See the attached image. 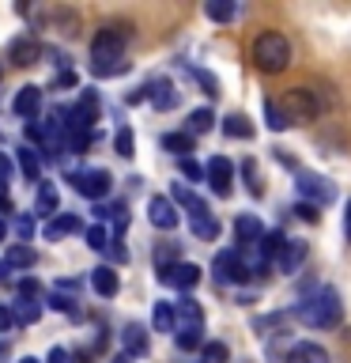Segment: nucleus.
Here are the masks:
<instances>
[{"mask_svg": "<svg viewBox=\"0 0 351 363\" xmlns=\"http://www.w3.org/2000/svg\"><path fill=\"white\" fill-rule=\"evenodd\" d=\"M125 42H129V27L125 23H106L95 42H91V68L95 76H117L125 72Z\"/></svg>", "mask_w": 351, "mask_h": 363, "instance_id": "obj_1", "label": "nucleus"}, {"mask_svg": "<svg viewBox=\"0 0 351 363\" xmlns=\"http://www.w3.org/2000/svg\"><path fill=\"white\" fill-rule=\"evenodd\" d=\"M294 314H299V322L313 325V329H333V325H340V318H344V306H340V295L333 288H321V291H313L310 299H302L294 306Z\"/></svg>", "mask_w": 351, "mask_h": 363, "instance_id": "obj_2", "label": "nucleus"}, {"mask_svg": "<svg viewBox=\"0 0 351 363\" xmlns=\"http://www.w3.org/2000/svg\"><path fill=\"white\" fill-rule=\"evenodd\" d=\"M253 61H257L260 72H283V68H287V61H291L287 38H283V34H276V30H265V34L253 42Z\"/></svg>", "mask_w": 351, "mask_h": 363, "instance_id": "obj_3", "label": "nucleus"}, {"mask_svg": "<svg viewBox=\"0 0 351 363\" xmlns=\"http://www.w3.org/2000/svg\"><path fill=\"white\" fill-rule=\"evenodd\" d=\"M283 118H287V125L291 121H299V125H306V121H313L317 118V99H313V91H306V87H291L287 95H283Z\"/></svg>", "mask_w": 351, "mask_h": 363, "instance_id": "obj_4", "label": "nucleus"}, {"mask_svg": "<svg viewBox=\"0 0 351 363\" xmlns=\"http://www.w3.org/2000/svg\"><path fill=\"white\" fill-rule=\"evenodd\" d=\"M215 280L219 284H246L249 280V269L238 250H223V254H215Z\"/></svg>", "mask_w": 351, "mask_h": 363, "instance_id": "obj_5", "label": "nucleus"}, {"mask_svg": "<svg viewBox=\"0 0 351 363\" xmlns=\"http://www.w3.org/2000/svg\"><path fill=\"white\" fill-rule=\"evenodd\" d=\"M72 186H76V193H84V197H91V201H102L110 193V186H113V178H110V170H79V174H72Z\"/></svg>", "mask_w": 351, "mask_h": 363, "instance_id": "obj_6", "label": "nucleus"}, {"mask_svg": "<svg viewBox=\"0 0 351 363\" xmlns=\"http://www.w3.org/2000/svg\"><path fill=\"white\" fill-rule=\"evenodd\" d=\"M159 280H163L166 288L189 291V288H197V284H200V269L192 265V261H174L170 269H163V272H159Z\"/></svg>", "mask_w": 351, "mask_h": 363, "instance_id": "obj_7", "label": "nucleus"}, {"mask_svg": "<svg viewBox=\"0 0 351 363\" xmlns=\"http://www.w3.org/2000/svg\"><path fill=\"white\" fill-rule=\"evenodd\" d=\"M299 193L306 197V204H325V201H333V186L321 178V174H310V170H299Z\"/></svg>", "mask_w": 351, "mask_h": 363, "instance_id": "obj_8", "label": "nucleus"}, {"mask_svg": "<svg viewBox=\"0 0 351 363\" xmlns=\"http://www.w3.org/2000/svg\"><path fill=\"white\" fill-rule=\"evenodd\" d=\"M204 178L212 182V189L219 193V197H231V182H234V163L231 159H223V155H215L208 170H204Z\"/></svg>", "mask_w": 351, "mask_h": 363, "instance_id": "obj_9", "label": "nucleus"}, {"mask_svg": "<svg viewBox=\"0 0 351 363\" xmlns=\"http://www.w3.org/2000/svg\"><path fill=\"white\" fill-rule=\"evenodd\" d=\"M147 220H151V223L159 227V231H174V227H178L174 201L163 197V193H159V197H151V201H147Z\"/></svg>", "mask_w": 351, "mask_h": 363, "instance_id": "obj_10", "label": "nucleus"}, {"mask_svg": "<svg viewBox=\"0 0 351 363\" xmlns=\"http://www.w3.org/2000/svg\"><path fill=\"white\" fill-rule=\"evenodd\" d=\"M8 57H11V65H16V68H30V65L42 61V45L34 38H27V34H19V38L8 45Z\"/></svg>", "mask_w": 351, "mask_h": 363, "instance_id": "obj_11", "label": "nucleus"}, {"mask_svg": "<svg viewBox=\"0 0 351 363\" xmlns=\"http://www.w3.org/2000/svg\"><path fill=\"white\" fill-rule=\"evenodd\" d=\"M144 99L151 102L155 110H174L178 106V87L170 84V79H151V84L144 87Z\"/></svg>", "mask_w": 351, "mask_h": 363, "instance_id": "obj_12", "label": "nucleus"}, {"mask_svg": "<svg viewBox=\"0 0 351 363\" xmlns=\"http://www.w3.org/2000/svg\"><path fill=\"white\" fill-rule=\"evenodd\" d=\"M302 261H306V242L302 238H283V246H280V254H276L272 265H276L280 272H294Z\"/></svg>", "mask_w": 351, "mask_h": 363, "instance_id": "obj_13", "label": "nucleus"}, {"mask_svg": "<svg viewBox=\"0 0 351 363\" xmlns=\"http://www.w3.org/2000/svg\"><path fill=\"white\" fill-rule=\"evenodd\" d=\"M260 235H265V227H260L257 216H238L234 220V238H238V250H253L260 242Z\"/></svg>", "mask_w": 351, "mask_h": 363, "instance_id": "obj_14", "label": "nucleus"}, {"mask_svg": "<svg viewBox=\"0 0 351 363\" xmlns=\"http://www.w3.org/2000/svg\"><path fill=\"white\" fill-rule=\"evenodd\" d=\"M76 231H84V223H79V216H72V212L53 216V220L42 227V235L50 238V242H57V238H64V235H76Z\"/></svg>", "mask_w": 351, "mask_h": 363, "instance_id": "obj_15", "label": "nucleus"}, {"mask_svg": "<svg viewBox=\"0 0 351 363\" xmlns=\"http://www.w3.org/2000/svg\"><path fill=\"white\" fill-rule=\"evenodd\" d=\"M11 110H16L19 118L34 121V118H38V110H42V87H23L16 95V102H11Z\"/></svg>", "mask_w": 351, "mask_h": 363, "instance_id": "obj_16", "label": "nucleus"}, {"mask_svg": "<svg viewBox=\"0 0 351 363\" xmlns=\"http://www.w3.org/2000/svg\"><path fill=\"white\" fill-rule=\"evenodd\" d=\"M4 265H8V272L38 265V250H34V246H27V242H11V246H8V257H4Z\"/></svg>", "mask_w": 351, "mask_h": 363, "instance_id": "obj_17", "label": "nucleus"}, {"mask_svg": "<svg viewBox=\"0 0 351 363\" xmlns=\"http://www.w3.org/2000/svg\"><path fill=\"white\" fill-rule=\"evenodd\" d=\"M192 325H204V311L192 299H178L174 303V329H192Z\"/></svg>", "mask_w": 351, "mask_h": 363, "instance_id": "obj_18", "label": "nucleus"}, {"mask_svg": "<svg viewBox=\"0 0 351 363\" xmlns=\"http://www.w3.org/2000/svg\"><path fill=\"white\" fill-rule=\"evenodd\" d=\"M287 363H328V352L321 345H313V340H302V345H294L287 352Z\"/></svg>", "mask_w": 351, "mask_h": 363, "instance_id": "obj_19", "label": "nucleus"}, {"mask_svg": "<svg viewBox=\"0 0 351 363\" xmlns=\"http://www.w3.org/2000/svg\"><path fill=\"white\" fill-rule=\"evenodd\" d=\"M11 318H16V325H34L42 318V299H19L11 303Z\"/></svg>", "mask_w": 351, "mask_h": 363, "instance_id": "obj_20", "label": "nucleus"}, {"mask_svg": "<svg viewBox=\"0 0 351 363\" xmlns=\"http://www.w3.org/2000/svg\"><path fill=\"white\" fill-rule=\"evenodd\" d=\"M91 288H95L98 295H106V299H110V295H117V288H121L117 272H113L110 265H98L95 272H91Z\"/></svg>", "mask_w": 351, "mask_h": 363, "instance_id": "obj_21", "label": "nucleus"}, {"mask_svg": "<svg viewBox=\"0 0 351 363\" xmlns=\"http://www.w3.org/2000/svg\"><path fill=\"white\" fill-rule=\"evenodd\" d=\"M121 340H125V356H144V352H147V329L136 325V322L125 325Z\"/></svg>", "mask_w": 351, "mask_h": 363, "instance_id": "obj_22", "label": "nucleus"}, {"mask_svg": "<svg viewBox=\"0 0 351 363\" xmlns=\"http://www.w3.org/2000/svg\"><path fill=\"white\" fill-rule=\"evenodd\" d=\"M16 159H19V170H23V178H27V182H38V174H42L38 152H34L30 144H23L19 152H16Z\"/></svg>", "mask_w": 351, "mask_h": 363, "instance_id": "obj_23", "label": "nucleus"}, {"mask_svg": "<svg viewBox=\"0 0 351 363\" xmlns=\"http://www.w3.org/2000/svg\"><path fill=\"white\" fill-rule=\"evenodd\" d=\"M189 227H192V235H197L200 242H212V238L219 235V223H215V216H212V212H204V216H189Z\"/></svg>", "mask_w": 351, "mask_h": 363, "instance_id": "obj_24", "label": "nucleus"}, {"mask_svg": "<svg viewBox=\"0 0 351 363\" xmlns=\"http://www.w3.org/2000/svg\"><path fill=\"white\" fill-rule=\"evenodd\" d=\"M163 152L178 155V159H189V152H192V136H189V133H166V136H163Z\"/></svg>", "mask_w": 351, "mask_h": 363, "instance_id": "obj_25", "label": "nucleus"}, {"mask_svg": "<svg viewBox=\"0 0 351 363\" xmlns=\"http://www.w3.org/2000/svg\"><path fill=\"white\" fill-rule=\"evenodd\" d=\"M34 208H38V216H57V189H53V182H42L38 186V197H34Z\"/></svg>", "mask_w": 351, "mask_h": 363, "instance_id": "obj_26", "label": "nucleus"}, {"mask_svg": "<svg viewBox=\"0 0 351 363\" xmlns=\"http://www.w3.org/2000/svg\"><path fill=\"white\" fill-rule=\"evenodd\" d=\"M223 133L234 136V140H249V136H253V125H249L246 113H231V118H223Z\"/></svg>", "mask_w": 351, "mask_h": 363, "instance_id": "obj_27", "label": "nucleus"}, {"mask_svg": "<svg viewBox=\"0 0 351 363\" xmlns=\"http://www.w3.org/2000/svg\"><path fill=\"white\" fill-rule=\"evenodd\" d=\"M151 325L159 329V333H174V303H155Z\"/></svg>", "mask_w": 351, "mask_h": 363, "instance_id": "obj_28", "label": "nucleus"}, {"mask_svg": "<svg viewBox=\"0 0 351 363\" xmlns=\"http://www.w3.org/2000/svg\"><path fill=\"white\" fill-rule=\"evenodd\" d=\"M174 340L181 352H192L204 345V325H192V329H174Z\"/></svg>", "mask_w": 351, "mask_h": 363, "instance_id": "obj_29", "label": "nucleus"}, {"mask_svg": "<svg viewBox=\"0 0 351 363\" xmlns=\"http://www.w3.org/2000/svg\"><path fill=\"white\" fill-rule=\"evenodd\" d=\"M174 201H178V204H185L189 216H204V212H208V204H204L192 189H185V186H174Z\"/></svg>", "mask_w": 351, "mask_h": 363, "instance_id": "obj_30", "label": "nucleus"}, {"mask_svg": "<svg viewBox=\"0 0 351 363\" xmlns=\"http://www.w3.org/2000/svg\"><path fill=\"white\" fill-rule=\"evenodd\" d=\"M212 125H215V113H212V110H192L185 133H189V136H200V133H208Z\"/></svg>", "mask_w": 351, "mask_h": 363, "instance_id": "obj_31", "label": "nucleus"}, {"mask_svg": "<svg viewBox=\"0 0 351 363\" xmlns=\"http://www.w3.org/2000/svg\"><path fill=\"white\" fill-rule=\"evenodd\" d=\"M174 261H178V242H159V246H155V265H159V272L170 269Z\"/></svg>", "mask_w": 351, "mask_h": 363, "instance_id": "obj_32", "label": "nucleus"}, {"mask_svg": "<svg viewBox=\"0 0 351 363\" xmlns=\"http://www.w3.org/2000/svg\"><path fill=\"white\" fill-rule=\"evenodd\" d=\"M84 238H87V246H91V250H106V246H110V231H106V223L87 227Z\"/></svg>", "mask_w": 351, "mask_h": 363, "instance_id": "obj_33", "label": "nucleus"}, {"mask_svg": "<svg viewBox=\"0 0 351 363\" xmlns=\"http://www.w3.org/2000/svg\"><path fill=\"white\" fill-rule=\"evenodd\" d=\"M208 19H215V23H226V19H234V4H226V0H212L208 8Z\"/></svg>", "mask_w": 351, "mask_h": 363, "instance_id": "obj_34", "label": "nucleus"}, {"mask_svg": "<svg viewBox=\"0 0 351 363\" xmlns=\"http://www.w3.org/2000/svg\"><path fill=\"white\" fill-rule=\"evenodd\" d=\"M265 118H268V129H287V118H283V110H280V102H265Z\"/></svg>", "mask_w": 351, "mask_h": 363, "instance_id": "obj_35", "label": "nucleus"}, {"mask_svg": "<svg viewBox=\"0 0 351 363\" xmlns=\"http://www.w3.org/2000/svg\"><path fill=\"white\" fill-rule=\"evenodd\" d=\"M242 174H246V182H249V193H253V197H260V193H265V186H260V178H257L253 159H246V163H242Z\"/></svg>", "mask_w": 351, "mask_h": 363, "instance_id": "obj_36", "label": "nucleus"}, {"mask_svg": "<svg viewBox=\"0 0 351 363\" xmlns=\"http://www.w3.org/2000/svg\"><path fill=\"white\" fill-rule=\"evenodd\" d=\"M226 345H219V340H212V345H204V363H226Z\"/></svg>", "mask_w": 351, "mask_h": 363, "instance_id": "obj_37", "label": "nucleus"}, {"mask_svg": "<svg viewBox=\"0 0 351 363\" xmlns=\"http://www.w3.org/2000/svg\"><path fill=\"white\" fill-rule=\"evenodd\" d=\"M113 147H117V155H125V159H129V155L136 152V140H132V133H129V129H121V133H117V140H113Z\"/></svg>", "mask_w": 351, "mask_h": 363, "instance_id": "obj_38", "label": "nucleus"}, {"mask_svg": "<svg viewBox=\"0 0 351 363\" xmlns=\"http://www.w3.org/2000/svg\"><path fill=\"white\" fill-rule=\"evenodd\" d=\"M19 295H23V299H42V284L34 277H23L19 280Z\"/></svg>", "mask_w": 351, "mask_h": 363, "instance_id": "obj_39", "label": "nucleus"}, {"mask_svg": "<svg viewBox=\"0 0 351 363\" xmlns=\"http://www.w3.org/2000/svg\"><path fill=\"white\" fill-rule=\"evenodd\" d=\"M16 235H19V242H30V235H34V220H30V216H16Z\"/></svg>", "mask_w": 351, "mask_h": 363, "instance_id": "obj_40", "label": "nucleus"}, {"mask_svg": "<svg viewBox=\"0 0 351 363\" xmlns=\"http://www.w3.org/2000/svg\"><path fill=\"white\" fill-rule=\"evenodd\" d=\"M192 79H197V84L204 87V95H219V84H215V76H208V72H200V68H197V72H192Z\"/></svg>", "mask_w": 351, "mask_h": 363, "instance_id": "obj_41", "label": "nucleus"}, {"mask_svg": "<svg viewBox=\"0 0 351 363\" xmlns=\"http://www.w3.org/2000/svg\"><path fill=\"white\" fill-rule=\"evenodd\" d=\"M76 84H79V76H76V72H68V68L53 79V87H57V91H68V87H76Z\"/></svg>", "mask_w": 351, "mask_h": 363, "instance_id": "obj_42", "label": "nucleus"}, {"mask_svg": "<svg viewBox=\"0 0 351 363\" xmlns=\"http://www.w3.org/2000/svg\"><path fill=\"white\" fill-rule=\"evenodd\" d=\"M181 174H185L189 182H200V178H204V170L192 163V159H181Z\"/></svg>", "mask_w": 351, "mask_h": 363, "instance_id": "obj_43", "label": "nucleus"}, {"mask_svg": "<svg viewBox=\"0 0 351 363\" xmlns=\"http://www.w3.org/2000/svg\"><path fill=\"white\" fill-rule=\"evenodd\" d=\"M8 182H11V159L0 152V186H8Z\"/></svg>", "mask_w": 351, "mask_h": 363, "instance_id": "obj_44", "label": "nucleus"}, {"mask_svg": "<svg viewBox=\"0 0 351 363\" xmlns=\"http://www.w3.org/2000/svg\"><path fill=\"white\" fill-rule=\"evenodd\" d=\"M45 363H72V352H64V348H53L50 356H45Z\"/></svg>", "mask_w": 351, "mask_h": 363, "instance_id": "obj_45", "label": "nucleus"}, {"mask_svg": "<svg viewBox=\"0 0 351 363\" xmlns=\"http://www.w3.org/2000/svg\"><path fill=\"white\" fill-rule=\"evenodd\" d=\"M11 325H16V318H11V306H0V333H8Z\"/></svg>", "mask_w": 351, "mask_h": 363, "instance_id": "obj_46", "label": "nucleus"}, {"mask_svg": "<svg viewBox=\"0 0 351 363\" xmlns=\"http://www.w3.org/2000/svg\"><path fill=\"white\" fill-rule=\"evenodd\" d=\"M294 212H299L302 220H310V223L317 220V208H313V204H306V201H302V204H299V208H294Z\"/></svg>", "mask_w": 351, "mask_h": 363, "instance_id": "obj_47", "label": "nucleus"}, {"mask_svg": "<svg viewBox=\"0 0 351 363\" xmlns=\"http://www.w3.org/2000/svg\"><path fill=\"white\" fill-rule=\"evenodd\" d=\"M106 250H110V257H113V261H125V246H121V238H117V242H110Z\"/></svg>", "mask_w": 351, "mask_h": 363, "instance_id": "obj_48", "label": "nucleus"}, {"mask_svg": "<svg viewBox=\"0 0 351 363\" xmlns=\"http://www.w3.org/2000/svg\"><path fill=\"white\" fill-rule=\"evenodd\" d=\"M11 212V201H8V186H0V216Z\"/></svg>", "mask_w": 351, "mask_h": 363, "instance_id": "obj_49", "label": "nucleus"}, {"mask_svg": "<svg viewBox=\"0 0 351 363\" xmlns=\"http://www.w3.org/2000/svg\"><path fill=\"white\" fill-rule=\"evenodd\" d=\"M344 235H347V242H351V201H347V212H344Z\"/></svg>", "mask_w": 351, "mask_h": 363, "instance_id": "obj_50", "label": "nucleus"}, {"mask_svg": "<svg viewBox=\"0 0 351 363\" xmlns=\"http://www.w3.org/2000/svg\"><path fill=\"white\" fill-rule=\"evenodd\" d=\"M0 280H8V265H4V257H0Z\"/></svg>", "mask_w": 351, "mask_h": 363, "instance_id": "obj_51", "label": "nucleus"}, {"mask_svg": "<svg viewBox=\"0 0 351 363\" xmlns=\"http://www.w3.org/2000/svg\"><path fill=\"white\" fill-rule=\"evenodd\" d=\"M8 359V345H0V363H4Z\"/></svg>", "mask_w": 351, "mask_h": 363, "instance_id": "obj_52", "label": "nucleus"}, {"mask_svg": "<svg viewBox=\"0 0 351 363\" xmlns=\"http://www.w3.org/2000/svg\"><path fill=\"white\" fill-rule=\"evenodd\" d=\"M19 363H42V359H34V356H23Z\"/></svg>", "mask_w": 351, "mask_h": 363, "instance_id": "obj_53", "label": "nucleus"}, {"mask_svg": "<svg viewBox=\"0 0 351 363\" xmlns=\"http://www.w3.org/2000/svg\"><path fill=\"white\" fill-rule=\"evenodd\" d=\"M4 231H8V227H4V220H0V242H4Z\"/></svg>", "mask_w": 351, "mask_h": 363, "instance_id": "obj_54", "label": "nucleus"}, {"mask_svg": "<svg viewBox=\"0 0 351 363\" xmlns=\"http://www.w3.org/2000/svg\"><path fill=\"white\" fill-rule=\"evenodd\" d=\"M113 363H129V356H117V359H113Z\"/></svg>", "mask_w": 351, "mask_h": 363, "instance_id": "obj_55", "label": "nucleus"}, {"mask_svg": "<svg viewBox=\"0 0 351 363\" xmlns=\"http://www.w3.org/2000/svg\"><path fill=\"white\" fill-rule=\"evenodd\" d=\"M0 72H4V65H0Z\"/></svg>", "mask_w": 351, "mask_h": 363, "instance_id": "obj_56", "label": "nucleus"}]
</instances>
